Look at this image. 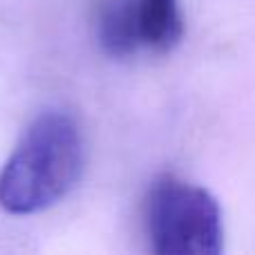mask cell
<instances>
[{
  "instance_id": "6da1fadb",
  "label": "cell",
  "mask_w": 255,
  "mask_h": 255,
  "mask_svg": "<svg viewBox=\"0 0 255 255\" xmlns=\"http://www.w3.org/2000/svg\"><path fill=\"white\" fill-rule=\"evenodd\" d=\"M83 139L74 119L45 112L34 121L0 172V206L34 215L61 202L83 172Z\"/></svg>"
},
{
  "instance_id": "7a4b0ae2",
  "label": "cell",
  "mask_w": 255,
  "mask_h": 255,
  "mask_svg": "<svg viewBox=\"0 0 255 255\" xmlns=\"http://www.w3.org/2000/svg\"><path fill=\"white\" fill-rule=\"evenodd\" d=\"M152 249L161 255H217L222 251V213L215 197L175 177L154 181L145 202Z\"/></svg>"
},
{
  "instance_id": "3957f363",
  "label": "cell",
  "mask_w": 255,
  "mask_h": 255,
  "mask_svg": "<svg viewBox=\"0 0 255 255\" xmlns=\"http://www.w3.org/2000/svg\"><path fill=\"white\" fill-rule=\"evenodd\" d=\"M99 40L106 54L124 58L136 52L141 40L139 0H101L97 16Z\"/></svg>"
},
{
  "instance_id": "277c9868",
  "label": "cell",
  "mask_w": 255,
  "mask_h": 255,
  "mask_svg": "<svg viewBox=\"0 0 255 255\" xmlns=\"http://www.w3.org/2000/svg\"><path fill=\"white\" fill-rule=\"evenodd\" d=\"M139 27L143 45L168 52L181 40V22L177 0H139Z\"/></svg>"
}]
</instances>
